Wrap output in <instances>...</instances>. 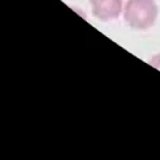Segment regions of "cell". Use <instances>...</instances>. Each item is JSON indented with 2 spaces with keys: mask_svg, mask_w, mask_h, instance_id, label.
I'll return each mask as SVG.
<instances>
[{
  "mask_svg": "<svg viewBox=\"0 0 160 160\" xmlns=\"http://www.w3.org/2000/svg\"><path fill=\"white\" fill-rule=\"evenodd\" d=\"M159 16V7L155 0H128L124 5L123 17L133 30L145 31L155 24Z\"/></svg>",
  "mask_w": 160,
  "mask_h": 160,
  "instance_id": "6da1fadb",
  "label": "cell"
},
{
  "mask_svg": "<svg viewBox=\"0 0 160 160\" xmlns=\"http://www.w3.org/2000/svg\"><path fill=\"white\" fill-rule=\"evenodd\" d=\"M154 68H156L158 71H160V52H158V54H155L151 59H150V62H149Z\"/></svg>",
  "mask_w": 160,
  "mask_h": 160,
  "instance_id": "3957f363",
  "label": "cell"
},
{
  "mask_svg": "<svg viewBox=\"0 0 160 160\" xmlns=\"http://www.w3.org/2000/svg\"><path fill=\"white\" fill-rule=\"evenodd\" d=\"M91 12L99 21L118 19L124 10L122 0H91Z\"/></svg>",
  "mask_w": 160,
  "mask_h": 160,
  "instance_id": "7a4b0ae2",
  "label": "cell"
}]
</instances>
